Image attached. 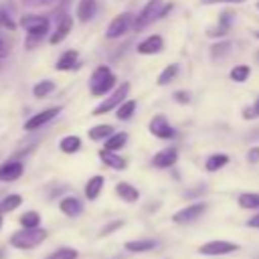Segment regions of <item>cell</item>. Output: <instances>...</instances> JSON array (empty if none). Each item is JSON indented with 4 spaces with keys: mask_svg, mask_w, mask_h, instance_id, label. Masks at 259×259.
I'll use <instances>...</instances> for the list:
<instances>
[{
    "mask_svg": "<svg viewBox=\"0 0 259 259\" xmlns=\"http://www.w3.org/2000/svg\"><path fill=\"white\" fill-rule=\"evenodd\" d=\"M249 73H251L249 65H235L229 75H231V79H233L235 83H245L247 77H249Z\"/></svg>",
    "mask_w": 259,
    "mask_h": 259,
    "instance_id": "d6a6232c",
    "label": "cell"
},
{
    "mask_svg": "<svg viewBox=\"0 0 259 259\" xmlns=\"http://www.w3.org/2000/svg\"><path fill=\"white\" fill-rule=\"evenodd\" d=\"M160 8H162V0H148V4H146V6L140 10V14L136 16V20H134V28H136V30L146 28L154 18H158Z\"/></svg>",
    "mask_w": 259,
    "mask_h": 259,
    "instance_id": "ba28073f",
    "label": "cell"
},
{
    "mask_svg": "<svg viewBox=\"0 0 259 259\" xmlns=\"http://www.w3.org/2000/svg\"><path fill=\"white\" fill-rule=\"evenodd\" d=\"M235 251H239V243L225 241V239H212L198 247V253L206 255V257H223V255H231Z\"/></svg>",
    "mask_w": 259,
    "mask_h": 259,
    "instance_id": "277c9868",
    "label": "cell"
},
{
    "mask_svg": "<svg viewBox=\"0 0 259 259\" xmlns=\"http://www.w3.org/2000/svg\"><path fill=\"white\" fill-rule=\"evenodd\" d=\"M247 160L253 162V164L259 162V148H251V150L247 152Z\"/></svg>",
    "mask_w": 259,
    "mask_h": 259,
    "instance_id": "f35d334b",
    "label": "cell"
},
{
    "mask_svg": "<svg viewBox=\"0 0 259 259\" xmlns=\"http://www.w3.org/2000/svg\"><path fill=\"white\" fill-rule=\"evenodd\" d=\"M204 210H206V202H192V204L176 210L172 214V221L176 225H188V223H194L196 219H200L204 214Z\"/></svg>",
    "mask_w": 259,
    "mask_h": 259,
    "instance_id": "8992f818",
    "label": "cell"
},
{
    "mask_svg": "<svg viewBox=\"0 0 259 259\" xmlns=\"http://www.w3.org/2000/svg\"><path fill=\"white\" fill-rule=\"evenodd\" d=\"M123 247L130 253H148V251L158 247V241H154V239H134V241H125Z\"/></svg>",
    "mask_w": 259,
    "mask_h": 259,
    "instance_id": "e0dca14e",
    "label": "cell"
},
{
    "mask_svg": "<svg viewBox=\"0 0 259 259\" xmlns=\"http://www.w3.org/2000/svg\"><path fill=\"white\" fill-rule=\"evenodd\" d=\"M132 24H134V14L121 12V14H117V16L111 18V22H109V26L105 30V36L107 38H119L121 34H125L130 30Z\"/></svg>",
    "mask_w": 259,
    "mask_h": 259,
    "instance_id": "52a82bcc",
    "label": "cell"
},
{
    "mask_svg": "<svg viewBox=\"0 0 259 259\" xmlns=\"http://www.w3.org/2000/svg\"><path fill=\"white\" fill-rule=\"evenodd\" d=\"M59 210H61L65 217L75 219V217H79V214L83 212V202H81L77 196H65V198L59 200Z\"/></svg>",
    "mask_w": 259,
    "mask_h": 259,
    "instance_id": "5bb4252c",
    "label": "cell"
},
{
    "mask_svg": "<svg viewBox=\"0 0 259 259\" xmlns=\"http://www.w3.org/2000/svg\"><path fill=\"white\" fill-rule=\"evenodd\" d=\"M247 227H251V229H259V212L253 214V217L247 221Z\"/></svg>",
    "mask_w": 259,
    "mask_h": 259,
    "instance_id": "7bdbcfd3",
    "label": "cell"
},
{
    "mask_svg": "<svg viewBox=\"0 0 259 259\" xmlns=\"http://www.w3.org/2000/svg\"><path fill=\"white\" fill-rule=\"evenodd\" d=\"M99 160L105 164V166H109L111 170H125V160L121 158V156H117L115 152H111V150H99Z\"/></svg>",
    "mask_w": 259,
    "mask_h": 259,
    "instance_id": "2e32d148",
    "label": "cell"
},
{
    "mask_svg": "<svg viewBox=\"0 0 259 259\" xmlns=\"http://www.w3.org/2000/svg\"><path fill=\"white\" fill-rule=\"evenodd\" d=\"M227 164H229V156H227V154H212V156L206 158L204 168H206L208 172H217V170L225 168Z\"/></svg>",
    "mask_w": 259,
    "mask_h": 259,
    "instance_id": "4316f807",
    "label": "cell"
},
{
    "mask_svg": "<svg viewBox=\"0 0 259 259\" xmlns=\"http://www.w3.org/2000/svg\"><path fill=\"white\" fill-rule=\"evenodd\" d=\"M87 134H89V140H93V142H101V140L105 142L113 134V127L109 123H99V125H93Z\"/></svg>",
    "mask_w": 259,
    "mask_h": 259,
    "instance_id": "7402d4cb",
    "label": "cell"
},
{
    "mask_svg": "<svg viewBox=\"0 0 259 259\" xmlns=\"http://www.w3.org/2000/svg\"><path fill=\"white\" fill-rule=\"evenodd\" d=\"M172 8H174V4H172V2H170V4H164V6L160 8V12H158V18H164Z\"/></svg>",
    "mask_w": 259,
    "mask_h": 259,
    "instance_id": "b9f144b4",
    "label": "cell"
},
{
    "mask_svg": "<svg viewBox=\"0 0 259 259\" xmlns=\"http://www.w3.org/2000/svg\"><path fill=\"white\" fill-rule=\"evenodd\" d=\"M59 148L65 154H75V152L81 150V138L79 136H65V138H61Z\"/></svg>",
    "mask_w": 259,
    "mask_h": 259,
    "instance_id": "d4e9b609",
    "label": "cell"
},
{
    "mask_svg": "<svg viewBox=\"0 0 259 259\" xmlns=\"http://www.w3.org/2000/svg\"><path fill=\"white\" fill-rule=\"evenodd\" d=\"M20 204H22V196L20 194H6L0 200V214H6V212L16 210Z\"/></svg>",
    "mask_w": 259,
    "mask_h": 259,
    "instance_id": "484cf974",
    "label": "cell"
},
{
    "mask_svg": "<svg viewBox=\"0 0 259 259\" xmlns=\"http://www.w3.org/2000/svg\"><path fill=\"white\" fill-rule=\"evenodd\" d=\"M79 257V251L73 249V247H61L53 253H49L45 259H77Z\"/></svg>",
    "mask_w": 259,
    "mask_h": 259,
    "instance_id": "1f68e13d",
    "label": "cell"
},
{
    "mask_svg": "<svg viewBox=\"0 0 259 259\" xmlns=\"http://www.w3.org/2000/svg\"><path fill=\"white\" fill-rule=\"evenodd\" d=\"M0 16H2V22H4V24H6L8 28H14V22L10 20V16H6V12H4V10L0 12Z\"/></svg>",
    "mask_w": 259,
    "mask_h": 259,
    "instance_id": "ee69618b",
    "label": "cell"
},
{
    "mask_svg": "<svg viewBox=\"0 0 259 259\" xmlns=\"http://www.w3.org/2000/svg\"><path fill=\"white\" fill-rule=\"evenodd\" d=\"M174 97H176L178 103H188V93H186V91H176Z\"/></svg>",
    "mask_w": 259,
    "mask_h": 259,
    "instance_id": "60d3db41",
    "label": "cell"
},
{
    "mask_svg": "<svg viewBox=\"0 0 259 259\" xmlns=\"http://www.w3.org/2000/svg\"><path fill=\"white\" fill-rule=\"evenodd\" d=\"M0 229H2V214H0Z\"/></svg>",
    "mask_w": 259,
    "mask_h": 259,
    "instance_id": "bcb514c9",
    "label": "cell"
},
{
    "mask_svg": "<svg viewBox=\"0 0 259 259\" xmlns=\"http://www.w3.org/2000/svg\"><path fill=\"white\" fill-rule=\"evenodd\" d=\"M127 142V134L125 132H113L107 140H105V150H111V152H117L125 146Z\"/></svg>",
    "mask_w": 259,
    "mask_h": 259,
    "instance_id": "cb8c5ba5",
    "label": "cell"
},
{
    "mask_svg": "<svg viewBox=\"0 0 259 259\" xmlns=\"http://www.w3.org/2000/svg\"><path fill=\"white\" fill-rule=\"evenodd\" d=\"M243 117H245V119L259 117V97H257V101L253 103V107H245V109H243Z\"/></svg>",
    "mask_w": 259,
    "mask_h": 259,
    "instance_id": "d590c367",
    "label": "cell"
},
{
    "mask_svg": "<svg viewBox=\"0 0 259 259\" xmlns=\"http://www.w3.org/2000/svg\"><path fill=\"white\" fill-rule=\"evenodd\" d=\"M237 202L245 210H257L259 208V192H243V194H239Z\"/></svg>",
    "mask_w": 259,
    "mask_h": 259,
    "instance_id": "603a6c76",
    "label": "cell"
},
{
    "mask_svg": "<svg viewBox=\"0 0 259 259\" xmlns=\"http://www.w3.org/2000/svg\"><path fill=\"white\" fill-rule=\"evenodd\" d=\"M127 93H130V83H121L105 101H101L95 109H93V115H103V113H109V111H113V109H117L123 101H125V97H127Z\"/></svg>",
    "mask_w": 259,
    "mask_h": 259,
    "instance_id": "5b68a950",
    "label": "cell"
},
{
    "mask_svg": "<svg viewBox=\"0 0 259 259\" xmlns=\"http://www.w3.org/2000/svg\"><path fill=\"white\" fill-rule=\"evenodd\" d=\"M103 184H105V178H103L101 174H95V176H91V178L87 180V184H85V196H87L89 200H95V198L101 194V188H103Z\"/></svg>",
    "mask_w": 259,
    "mask_h": 259,
    "instance_id": "d6986e66",
    "label": "cell"
},
{
    "mask_svg": "<svg viewBox=\"0 0 259 259\" xmlns=\"http://www.w3.org/2000/svg\"><path fill=\"white\" fill-rule=\"evenodd\" d=\"M73 30V16H69V14H63L59 20H57V26H55V30L51 32V36H49V42L51 45H59L61 40H65L67 36H69V32Z\"/></svg>",
    "mask_w": 259,
    "mask_h": 259,
    "instance_id": "8fae6325",
    "label": "cell"
},
{
    "mask_svg": "<svg viewBox=\"0 0 259 259\" xmlns=\"http://www.w3.org/2000/svg\"><path fill=\"white\" fill-rule=\"evenodd\" d=\"M150 134L152 136H156V138H160V140H170V138H174V127L168 123V119L162 115V113H158V115H154L152 119H150Z\"/></svg>",
    "mask_w": 259,
    "mask_h": 259,
    "instance_id": "30bf717a",
    "label": "cell"
},
{
    "mask_svg": "<svg viewBox=\"0 0 259 259\" xmlns=\"http://www.w3.org/2000/svg\"><path fill=\"white\" fill-rule=\"evenodd\" d=\"M61 113V107H49V109H42L34 115H30L26 121H24V130L26 132H34V130H40L42 125H47L51 119H55L57 115Z\"/></svg>",
    "mask_w": 259,
    "mask_h": 259,
    "instance_id": "9c48e42d",
    "label": "cell"
},
{
    "mask_svg": "<svg viewBox=\"0 0 259 259\" xmlns=\"http://www.w3.org/2000/svg\"><path fill=\"white\" fill-rule=\"evenodd\" d=\"M4 55H6V47L0 42V57H4Z\"/></svg>",
    "mask_w": 259,
    "mask_h": 259,
    "instance_id": "f6af8a7d",
    "label": "cell"
},
{
    "mask_svg": "<svg viewBox=\"0 0 259 259\" xmlns=\"http://www.w3.org/2000/svg\"><path fill=\"white\" fill-rule=\"evenodd\" d=\"M245 0H202V4H243Z\"/></svg>",
    "mask_w": 259,
    "mask_h": 259,
    "instance_id": "74e56055",
    "label": "cell"
},
{
    "mask_svg": "<svg viewBox=\"0 0 259 259\" xmlns=\"http://www.w3.org/2000/svg\"><path fill=\"white\" fill-rule=\"evenodd\" d=\"M97 12V2L95 0H79V6H77V18L79 22H87L95 16Z\"/></svg>",
    "mask_w": 259,
    "mask_h": 259,
    "instance_id": "ffe728a7",
    "label": "cell"
},
{
    "mask_svg": "<svg viewBox=\"0 0 259 259\" xmlns=\"http://www.w3.org/2000/svg\"><path fill=\"white\" fill-rule=\"evenodd\" d=\"M113 85H115V75L111 73V69H109L107 65H99V67L91 73L89 91H91L95 97H101V95L109 93Z\"/></svg>",
    "mask_w": 259,
    "mask_h": 259,
    "instance_id": "3957f363",
    "label": "cell"
},
{
    "mask_svg": "<svg viewBox=\"0 0 259 259\" xmlns=\"http://www.w3.org/2000/svg\"><path fill=\"white\" fill-rule=\"evenodd\" d=\"M24 172V164L18 160H8L0 166V182H14L22 176Z\"/></svg>",
    "mask_w": 259,
    "mask_h": 259,
    "instance_id": "7c38bea8",
    "label": "cell"
},
{
    "mask_svg": "<svg viewBox=\"0 0 259 259\" xmlns=\"http://www.w3.org/2000/svg\"><path fill=\"white\" fill-rule=\"evenodd\" d=\"M255 36H257V38H259V30H257V32H255Z\"/></svg>",
    "mask_w": 259,
    "mask_h": 259,
    "instance_id": "7dc6e473",
    "label": "cell"
},
{
    "mask_svg": "<svg viewBox=\"0 0 259 259\" xmlns=\"http://www.w3.org/2000/svg\"><path fill=\"white\" fill-rule=\"evenodd\" d=\"M18 221H20L22 229H38L40 227V214L36 210H26Z\"/></svg>",
    "mask_w": 259,
    "mask_h": 259,
    "instance_id": "f546056e",
    "label": "cell"
},
{
    "mask_svg": "<svg viewBox=\"0 0 259 259\" xmlns=\"http://www.w3.org/2000/svg\"><path fill=\"white\" fill-rule=\"evenodd\" d=\"M53 91H55V81H51V79H42V81H38V83L32 87V93H34V97H38V99L47 97V95L53 93Z\"/></svg>",
    "mask_w": 259,
    "mask_h": 259,
    "instance_id": "4dcf8cb0",
    "label": "cell"
},
{
    "mask_svg": "<svg viewBox=\"0 0 259 259\" xmlns=\"http://www.w3.org/2000/svg\"><path fill=\"white\" fill-rule=\"evenodd\" d=\"M229 51H231V42H229V40H223V42H217V45L210 47L212 59H221V57H225Z\"/></svg>",
    "mask_w": 259,
    "mask_h": 259,
    "instance_id": "e575fe53",
    "label": "cell"
},
{
    "mask_svg": "<svg viewBox=\"0 0 259 259\" xmlns=\"http://www.w3.org/2000/svg\"><path fill=\"white\" fill-rule=\"evenodd\" d=\"M47 231L45 229H20L16 233L10 235V245L18 251H30L34 247H38L45 239H47Z\"/></svg>",
    "mask_w": 259,
    "mask_h": 259,
    "instance_id": "7a4b0ae2",
    "label": "cell"
},
{
    "mask_svg": "<svg viewBox=\"0 0 259 259\" xmlns=\"http://www.w3.org/2000/svg\"><path fill=\"white\" fill-rule=\"evenodd\" d=\"M257 8H259V2H257Z\"/></svg>",
    "mask_w": 259,
    "mask_h": 259,
    "instance_id": "c3c4849f",
    "label": "cell"
},
{
    "mask_svg": "<svg viewBox=\"0 0 259 259\" xmlns=\"http://www.w3.org/2000/svg\"><path fill=\"white\" fill-rule=\"evenodd\" d=\"M121 225H123V221H113V223H109L107 227H103V229L99 231V237H107L109 233H113V231H115V229H119Z\"/></svg>",
    "mask_w": 259,
    "mask_h": 259,
    "instance_id": "8d00e7d4",
    "label": "cell"
},
{
    "mask_svg": "<svg viewBox=\"0 0 259 259\" xmlns=\"http://www.w3.org/2000/svg\"><path fill=\"white\" fill-rule=\"evenodd\" d=\"M176 160H178V152H176L174 148H164V150H160L158 154H154L152 164H154L156 168H170V166L176 164Z\"/></svg>",
    "mask_w": 259,
    "mask_h": 259,
    "instance_id": "9a60e30c",
    "label": "cell"
},
{
    "mask_svg": "<svg viewBox=\"0 0 259 259\" xmlns=\"http://www.w3.org/2000/svg\"><path fill=\"white\" fill-rule=\"evenodd\" d=\"M22 2L28 4V6H47V4H51L55 0H22Z\"/></svg>",
    "mask_w": 259,
    "mask_h": 259,
    "instance_id": "ab89813d",
    "label": "cell"
},
{
    "mask_svg": "<svg viewBox=\"0 0 259 259\" xmlns=\"http://www.w3.org/2000/svg\"><path fill=\"white\" fill-rule=\"evenodd\" d=\"M231 22H233V14H231V12H223L221 18H219V26L212 28V30H208V34H210V36H223V34H227Z\"/></svg>",
    "mask_w": 259,
    "mask_h": 259,
    "instance_id": "83f0119b",
    "label": "cell"
},
{
    "mask_svg": "<svg viewBox=\"0 0 259 259\" xmlns=\"http://www.w3.org/2000/svg\"><path fill=\"white\" fill-rule=\"evenodd\" d=\"M77 59H79V53L77 51H65L59 59H57V63H55V69L57 71H71L75 65H77Z\"/></svg>",
    "mask_w": 259,
    "mask_h": 259,
    "instance_id": "44dd1931",
    "label": "cell"
},
{
    "mask_svg": "<svg viewBox=\"0 0 259 259\" xmlns=\"http://www.w3.org/2000/svg\"><path fill=\"white\" fill-rule=\"evenodd\" d=\"M134 111H136V101H134V99H125V101L115 109V117H117L119 121H127V119L134 115Z\"/></svg>",
    "mask_w": 259,
    "mask_h": 259,
    "instance_id": "f1b7e54d",
    "label": "cell"
},
{
    "mask_svg": "<svg viewBox=\"0 0 259 259\" xmlns=\"http://www.w3.org/2000/svg\"><path fill=\"white\" fill-rule=\"evenodd\" d=\"M115 194L125 202H136L140 198V190L136 186H132L130 182H117L115 184Z\"/></svg>",
    "mask_w": 259,
    "mask_h": 259,
    "instance_id": "ac0fdd59",
    "label": "cell"
},
{
    "mask_svg": "<svg viewBox=\"0 0 259 259\" xmlns=\"http://www.w3.org/2000/svg\"><path fill=\"white\" fill-rule=\"evenodd\" d=\"M162 49H164V40L160 34H150L138 45L140 55H158V53H162Z\"/></svg>",
    "mask_w": 259,
    "mask_h": 259,
    "instance_id": "4fadbf2b",
    "label": "cell"
},
{
    "mask_svg": "<svg viewBox=\"0 0 259 259\" xmlns=\"http://www.w3.org/2000/svg\"><path fill=\"white\" fill-rule=\"evenodd\" d=\"M176 73H178V65H176V63L168 65V67L158 75V85H168V83L176 77Z\"/></svg>",
    "mask_w": 259,
    "mask_h": 259,
    "instance_id": "836d02e7",
    "label": "cell"
},
{
    "mask_svg": "<svg viewBox=\"0 0 259 259\" xmlns=\"http://www.w3.org/2000/svg\"><path fill=\"white\" fill-rule=\"evenodd\" d=\"M20 26L26 30V38H24L26 49H34L36 45L42 42V36L49 32V18L38 14H28L20 18Z\"/></svg>",
    "mask_w": 259,
    "mask_h": 259,
    "instance_id": "6da1fadb",
    "label": "cell"
}]
</instances>
